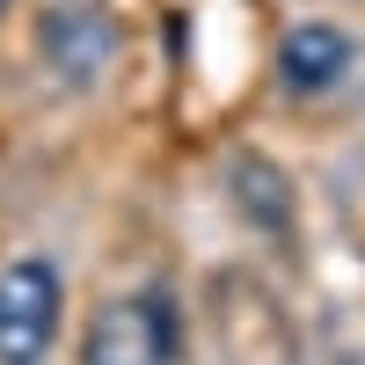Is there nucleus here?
<instances>
[{"mask_svg":"<svg viewBox=\"0 0 365 365\" xmlns=\"http://www.w3.org/2000/svg\"><path fill=\"white\" fill-rule=\"evenodd\" d=\"M351 66H358V44L336 22H292L278 44V81L292 96H329V88L351 81Z\"/></svg>","mask_w":365,"mask_h":365,"instance_id":"obj_4","label":"nucleus"},{"mask_svg":"<svg viewBox=\"0 0 365 365\" xmlns=\"http://www.w3.org/2000/svg\"><path fill=\"white\" fill-rule=\"evenodd\" d=\"M37 51H44V66H51L58 81L88 88V81H103V66L117 58V22H110L103 8H88V0L51 8V15L37 22Z\"/></svg>","mask_w":365,"mask_h":365,"instance_id":"obj_3","label":"nucleus"},{"mask_svg":"<svg viewBox=\"0 0 365 365\" xmlns=\"http://www.w3.org/2000/svg\"><path fill=\"white\" fill-rule=\"evenodd\" d=\"M8 8H15V0H0V15H8Z\"/></svg>","mask_w":365,"mask_h":365,"instance_id":"obj_6","label":"nucleus"},{"mask_svg":"<svg viewBox=\"0 0 365 365\" xmlns=\"http://www.w3.org/2000/svg\"><path fill=\"white\" fill-rule=\"evenodd\" d=\"M182 351H190V322L168 285H139L96 307L81 336V365H182Z\"/></svg>","mask_w":365,"mask_h":365,"instance_id":"obj_1","label":"nucleus"},{"mask_svg":"<svg viewBox=\"0 0 365 365\" xmlns=\"http://www.w3.org/2000/svg\"><path fill=\"white\" fill-rule=\"evenodd\" d=\"M227 182H234V212H241V220H249L256 234H292L299 205H292L285 168H270V161H256V154H234Z\"/></svg>","mask_w":365,"mask_h":365,"instance_id":"obj_5","label":"nucleus"},{"mask_svg":"<svg viewBox=\"0 0 365 365\" xmlns=\"http://www.w3.org/2000/svg\"><path fill=\"white\" fill-rule=\"evenodd\" d=\"M66 329V270L51 256H15L0 270V365H44Z\"/></svg>","mask_w":365,"mask_h":365,"instance_id":"obj_2","label":"nucleus"}]
</instances>
